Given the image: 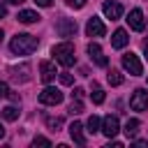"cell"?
Instances as JSON below:
<instances>
[{"mask_svg": "<svg viewBox=\"0 0 148 148\" xmlns=\"http://www.w3.org/2000/svg\"><path fill=\"white\" fill-rule=\"evenodd\" d=\"M37 46H39V39H37L35 35H25V32L14 35L12 42H9V51L16 53V56H28V53H32Z\"/></svg>", "mask_w": 148, "mask_h": 148, "instance_id": "6da1fadb", "label": "cell"}, {"mask_svg": "<svg viewBox=\"0 0 148 148\" xmlns=\"http://www.w3.org/2000/svg\"><path fill=\"white\" fill-rule=\"evenodd\" d=\"M51 53H53L56 62H60L62 67H72V65L76 62V56H74V46H72V42H60V44H56V46L51 49Z\"/></svg>", "mask_w": 148, "mask_h": 148, "instance_id": "7a4b0ae2", "label": "cell"}, {"mask_svg": "<svg viewBox=\"0 0 148 148\" xmlns=\"http://www.w3.org/2000/svg\"><path fill=\"white\" fill-rule=\"evenodd\" d=\"M123 67H125V72H130L132 76H141V74H143V65H141L139 56L132 53V51L123 56Z\"/></svg>", "mask_w": 148, "mask_h": 148, "instance_id": "3957f363", "label": "cell"}, {"mask_svg": "<svg viewBox=\"0 0 148 148\" xmlns=\"http://www.w3.org/2000/svg\"><path fill=\"white\" fill-rule=\"evenodd\" d=\"M60 102H62V92L58 88H53V86H46L39 92V104H44V106H56Z\"/></svg>", "mask_w": 148, "mask_h": 148, "instance_id": "277c9868", "label": "cell"}, {"mask_svg": "<svg viewBox=\"0 0 148 148\" xmlns=\"http://www.w3.org/2000/svg\"><path fill=\"white\" fill-rule=\"evenodd\" d=\"M99 132L104 134V136H109V139H113L118 132H120V123H118V118L116 116H104L102 118V125H99Z\"/></svg>", "mask_w": 148, "mask_h": 148, "instance_id": "5b68a950", "label": "cell"}, {"mask_svg": "<svg viewBox=\"0 0 148 148\" xmlns=\"http://www.w3.org/2000/svg\"><path fill=\"white\" fill-rule=\"evenodd\" d=\"M130 109L132 111H146L148 109V90L143 88H136L130 97Z\"/></svg>", "mask_w": 148, "mask_h": 148, "instance_id": "8992f818", "label": "cell"}, {"mask_svg": "<svg viewBox=\"0 0 148 148\" xmlns=\"http://www.w3.org/2000/svg\"><path fill=\"white\" fill-rule=\"evenodd\" d=\"M86 32H88V37H104L106 25L102 23V18L90 16V18H88V23H86Z\"/></svg>", "mask_w": 148, "mask_h": 148, "instance_id": "52a82bcc", "label": "cell"}, {"mask_svg": "<svg viewBox=\"0 0 148 148\" xmlns=\"http://www.w3.org/2000/svg\"><path fill=\"white\" fill-rule=\"evenodd\" d=\"M56 30L60 37H74L76 35V21L74 18H60L56 23Z\"/></svg>", "mask_w": 148, "mask_h": 148, "instance_id": "ba28073f", "label": "cell"}, {"mask_svg": "<svg viewBox=\"0 0 148 148\" xmlns=\"http://www.w3.org/2000/svg\"><path fill=\"white\" fill-rule=\"evenodd\" d=\"M86 51H88V56H90V60H95V65H99V67H106V65H109V60H106V56L102 53V49H99V44H95V42H90Z\"/></svg>", "mask_w": 148, "mask_h": 148, "instance_id": "9c48e42d", "label": "cell"}, {"mask_svg": "<svg viewBox=\"0 0 148 148\" xmlns=\"http://www.w3.org/2000/svg\"><path fill=\"white\" fill-rule=\"evenodd\" d=\"M9 74H12V81H16V83H25V81H30V65L23 62L21 67H12Z\"/></svg>", "mask_w": 148, "mask_h": 148, "instance_id": "30bf717a", "label": "cell"}, {"mask_svg": "<svg viewBox=\"0 0 148 148\" xmlns=\"http://www.w3.org/2000/svg\"><path fill=\"white\" fill-rule=\"evenodd\" d=\"M56 74H58V72H56V65H53L51 60H42V62H39V76H42L44 83H51V81L56 79Z\"/></svg>", "mask_w": 148, "mask_h": 148, "instance_id": "8fae6325", "label": "cell"}, {"mask_svg": "<svg viewBox=\"0 0 148 148\" xmlns=\"http://www.w3.org/2000/svg\"><path fill=\"white\" fill-rule=\"evenodd\" d=\"M102 12H104L106 18L118 21V18L123 16V5H120V2H104V5H102Z\"/></svg>", "mask_w": 148, "mask_h": 148, "instance_id": "7c38bea8", "label": "cell"}, {"mask_svg": "<svg viewBox=\"0 0 148 148\" xmlns=\"http://www.w3.org/2000/svg\"><path fill=\"white\" fill-rule=\"evenodd\" d=\"M127 23H130V28H132V30L141 32V30H143V25H146V21H143V12H141V9H132V12L127 14Z\"/></svg>", "mask_w": 148, "mask_h": 148, "instance_id": "4fadbf2b", "label": "cell"}, {"mask_svg": "<svg viewBox=\"0 0 148 148\" xmlns=\"http://www.w3.org/2000/svg\"><path fill=\"white\" fill-rule=\"evenodd\" d=\"M69 136H72V141L74 143H79V146H86V136H83V125L81 123H72L69 125Z\"/></svg>", "mask_w": 148, "mask_h": 148, "instance_id": "5bb4252c", "label": "cell"}, {"mask_svg": "<svg viewBox=\"0 0 148 148\" xmlns=\"http://www.w3.org/2000/svg\"><path fill=\"white\" fill-rule=\"evenodd\" d=\"M127 42H130V37H127V30H123V28H118L111 35V46L113 49H123V46H127Z\"/></svg>", "mask_w": 148, "mask_h": 148, "instance_id": "9a60e30c", "label": "cell"}, {"mask_svg": "<svg viewBox=\"0 0 148 148\" xmlns=\"http://www.w3.org/2000/svg\"><path fill=\"white\" fill-rule=\"evenodd\" d=\"M16 18H18L21 23H37V21H39L42 16H39L37 12H32V9H21Z\"/></svg>", "mask_w": 148, "mask_h": 148, "instance_id": "2e32d148", "label": "cell"}, {"mask_svg": "<svg viewBox=\"0 0 148 148\" xmlns=\"http://www.w3.org/2000/svg\"><path fill=\"white\" fill-rule=\"evenodd\" d=\"M90 99L95 104H102L104 102V90H102V86L97 81H92V86H90Z\"/></svg>", "mask_w": 148, "mask_h": 148, "instance_id": "e0dca14e", "label": "cell"}, {"mask_svg": "<svg viewBox=\"0 0 148 148\" xmlns=\"http://www.w3.org/2000/svg\"><path fill=\"white\" fill-rule=\"evenodd\" d=\"M139 127H141V123H139L136 118H130V120L125 123V130H123V132H125L130 139H134V136L139 134Z\"/></svg>", "mask_w": 148, "mask_h": 148, "instance_id": "ac0fdd59", "label": "cell"}, {"mask_svg": "<svg viewBox=\"0 0 148 148\" xmlns=\"http://www.w3.org/2000/svg\"><path fill=\"white\" fill-rule=\"evenodd\" d=\"M106 81H109L111 86H120V83L125 81V76H123L118 69H109V74H106Z\"/></svg>", "mask_w": 148, "mask_h": 148, "instance_id": "d6986e66", "label": "cell"}, {"mask_svg": "<svg viewBox=\"0 0 148 148\" xmlns=\"http://www.w3.org/2000/svg\"><path fill=\"white\" fill-rule=\"evenodd\" d=\"M0 113H2V118H5V120H9V123L18 118V109H16V106H5Z\"/></svg>", "mask_w": 148, "mask_h": 148, "instance_id": "ffe728a7", "label": "cell"}, {"mask_svg": "<svg viewBox=\"0 0 148 148\" xmlns=\"http://www.w3.org/2000/svg\"><path fill=\"white\" fill-rule=\"evenodd\" d=\"M99 125H102V120H99L97 116H90V118H88V123H86V127H88V132H90V134L99 132Z\"/></svg>", "mask_w": 148, "mask_h": 148, "instance_id": "44dd1931", "label": "cell"}, {"mask_svg": "<svg viewBox=\"0 0 148 148\" xmlns=\"http://www.w3.org/2000/svg\"><path fill=\"white\" fill-rule=\"evenodd\" d=\"M72 116H79L81 111H83V102L81 99H76V97H72V104H69V109H67Z\"/></svg>", "mask_w": 148, "mask_h": 148, "instance_id": "7402d4cb", "label": "cell"}, {"mask_svg": "<svg viewBox=\"0 0 148 148\" xmlns=\"http://www.w3.org/2000/svg\"><path fill=\"white\" fill-rule=\"evenodd\" d=\"M46 125H49L53 132H58V130L62 127V118H46Z\"/></svg>", "mask_w": 148, "mask_h": 148, "instance_id": "603a6c76", "label": "cell"}, {"mask_svg": "<svg viewBox=\"0 0 148 148\" xmlns=\"http://www.w3.org/2000/svg\"><path fill=\"white\" fill-rule=\"evenodd\" d=\"M58 76H60V83H62V86H72V83H74V76H72L69 72H62V74H58Z\"/></svg>", "mask_w": 148, "mask_h": 148, "instance_id": "cb8c5ba5", "label": "cell"}, {"mask_svg": "<svg viewBox=\"0 0 148 148\" xmlns=\"http://www.w3.org/2000/svg\"><path fill=\"white\" fill-rule=\"evenodd\" d=\"M32 143H35V146H51V141H49L46 136H35Z\"/></svg>", "mask_w": 148, "mask_h": 148, "instance_id": "d4e9b609", "label": "cell"}, {"mask_svg": "<svg viewBox=\"0 0 148 148\" xmlns=\"http://www.w3.org/2000/svg\"><path fill=\"white\" fill-rule=\"evenodd\" d=\"M86 2H88V0H67V5H69V7H74V9L86 7Z\"/></svg>", "mask_w": 148, "mask_h": 148, "instance_id": "484cf974", "label": "cell"}, {"mask_svg": "<svg viewBox=\"0 0 148 148\" xmlns=\"http://www.w3.org/2000/svg\"><path fill=\"white\" fill-rule=\"evenodd\" d=\"M7 95H9V86L5 81H0V97H7Z\"/></svg>", "mask_w": 148, "mask_h": 148, "instance_id": "4316f807", "label": "cell"}, {"mask_svg": "<svg viewBox=\"0 0 148 148\" xmlns=\"http://www.w3.org/2000/svg\"><path fill=\"white\" fill-rule=\"evenodd\" d=\"M134 146H136V148H148V141H146V139H136Z\"/></svg>", "mask_w": 148, "mask_h": 148, "instance_id": "83f0119b", "label": "cell"}, {"mask_svg": "<svg viewBox=\"0 0 148 148\" xmlns=\"http://www.w3.org/2000/svg\"><path fill=\"white\" fill-rule=\"evenodd\" d=\"M72 97H76V99H81V97H83V88H74V92H72Z\"/></svg>", "mask_w": 148, "mask_h": 148, "instance_id": "f1b7e54d", "label": "cell"}, {"mask_svg": "<svg viewBox=\"0 0 148 148\" xmlns=\"http://www.w3.org/2000/svg\"><path fill=\"white\" fill-rule=\"evenodd\" d=\"M35 5H39V7H51L53 2H51V0H35Z\"/></svg>", "mask_w": 148, "mask_h": 148, "instance_id": "f546056e", "label": "cell"}, {"mask_svg": "<svg viewBox=\"0 0 148 148\" xmlns=\"http://www.w3.org/2000/svg\"><path fill=\"white\" fill-rule=\"evenodd\" d=\"M7 97H9V99H12V102H14V104H18V102H21V97H18V95H16V92H9V95H7Z\"/></svg>", "mask_w": 148, "mask_h": 148, "instance_id": "4dcf8cb0", "label": "cell"}, {"mask_svg": "<svg viewBox=\"0 0 148 148\" xmlns=\"http://www.w3.org/2000/svg\"><path fill=\"white\" fill-rule=\"evenodd\" d=\"M5 16H7V7L0 2V18H5Z\"/></svg>", "mask_w": 148, "mask_h": 148, "instance_id": "1f68e13d", "label": "cell"}, {"mask_svg": "<svg viewBox=\"0 0 148 148\" xmlns=\"http://www.w3.org/2000/svg\"><path fill=\"white\" fill-rule=\"evenodd\" d=\"M143 53H146V58H148V39L143 42Z\"/></svg>", "mask_w": 148, "mask_h": 148, "instance_id": "d6a6232c", "label": "cell"}, {"mask_svg": "<svg viewBox=\"0 0 148 148\" xmlns=\"http://www.w3.org/2000/svg\"><path fill=\"white\" fill-rule=\"evenodd\" d=\"M12 5H21V2H25V0H9Z\"/></svg>", "mask_w": 148, "mask_h": 148, "instance_id": "836d02e7", "label": "cell"}, {"mask_svg": "<svg viewBox=\"0 0 148 148\" xmlns=\"http://www.w3.org/2000/svg\"><path fill=\"white\" fill-rule=\"evenodd\" d=\"M2 136H5V127L0 125V139H2Z\"/></svg>", "mask_w": 148, "mask_h": 148, "instance_id": "e575fe53", "label": "cell"}, {"mask_svg": "<svg viewBox=\"0 0 148 148\" xmlns=\"http://www.w3.org/2000/svg\"><path fill=\"white\" fill-rule=\"evenodd\" d=\"M2 39H5V32H2V30H0V42H2Z\"/></svg>", "mask_w": 148, "mask_h": 148, "instance_id": "d590c367", "label": "cell"}]
</instances>
